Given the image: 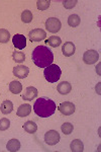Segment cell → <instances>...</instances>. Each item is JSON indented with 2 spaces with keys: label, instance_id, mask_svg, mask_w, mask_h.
Wrapping results in <instances>:
<instances>
[{
  "label": "cell",
  "instance_id": "cell-7",
  "mask_svg": "<svg viewBox=\"0 0 101 152\" xmlns=\"http://www.w3.org/2000/svg\"><path fill=\"white\" fill-rule=\"evenodd\" d=\"M47 38V33L41 28H36L29 31L28 39L31 42H41Z\"/></svg>",
  "mask_w": 101,
  "mask_h": 152
},
{
  "label": "cell",
  "instance_id": "cell-13",
  "mask_svg": "<svg viewBox=\"0 0 101 152\" xmlns=\"http://www.w3.org/2000/svg\"><path fill=\"white\" fill-rule=\"evenodd\" d=\"M57 90H58V92H60V94L63 95L68 94H70L71 90H72V85H71L68 81H62L58 84Z\"/></svg>",
  "mask_w": 101,
  "mask_h": 152
},
{
  "label": "cell",
  "instance_id": "cell-28",
  "mask_svg": "<svg viewBox=\"0 0 101 152\" xmlns=\"http://www.w3.org/2000/svg\"><path fill=\"white\" fill-rule=\"evenodd\" d=\"M78 3L77 0H64L63 1V5L65 8L67 9H72L73 7L76 6V4Z\"/></svg>",
  "mask_w": 101,
  "mask_h": 152
},
{
  "label": "cell",
  "instance_id": "cell-15",
  "mask_svg": "<svg viewBox=\"0 0 101 152\" xmlns=\"http://www.w3.org/2000/svg\"><path fill=\"white\" fill-rule=\"evenodd\" d=\"M70 149L72 152H83V150H84V144L79 139H75V140L71 142Z\"/></svg>",
  "mask_w": 101,
  "mask_h": 152
},
{
  "label": "cell",
  "instance_id": "cell-25",
  "mask_svg": "<svg viewBox=\"0 0 101 152\" xmlns=\"http://www.w3.org/2000/svg\"><path fill=\"white\" fill-rule=\"evenodd\" d=\"M50 0H39V1H36V6H38V9H39V10H46L50 7Z\"/></svg>",
  "mask_w": 101,
  "mask_h": 152
},
{
  "label": "cell",
  "instance_id": "cell-4",
  "mask_svg": "<svg viewBox=\"0 0 101 152\" xmlns=\"http://www.w3.org/2000/svg\"><path fill=\"white\" fill-rule=\"evenodd\" d=\"M46 28L47 31H49L50 33L56 34L62 28V23H61L60 19H58L57 18H50L47 19L46 21Z\"/></svg>",
  "mask_w": 101,
  "mask_h": 152
},
{
  "label": "cell",
  "instance_id": "cell-1",
  "mask_svg": "<svg viewBox=\"0 0 101 152\" xmlns=\"http://www.w3.org/2000/svg\"><path fill=\"white\" fill-rule=\"evenodd\" d=\"M33 63L39 68H46L54 61L53 52L46 46H38L31 54Z\"/></svg>",
  "mask_w": 101,
  "mask_h": 152
},
{
  "label": "cell",
  "instance_id": "cell-2",
  "mask_svg": "<svg viewBox=\"0 0 101 152\" xmlns=\"http://www.w3.org/2000/svg\"><path fill=\"white\" fill-rule=\"evenodd\" d=\"M56 104L48 97H39L33 104V111L41 118H49L56 112Z\"/></svg>",
  "mask_w": 101,
  "mask_h": 152
},
{
  "label": "cell",
  "instance_id": "cell-11",
  "mask_svg": "<svg viewBox=\"0 0 101 152\" xmlns=\"http://www.w3.org/2000/svg\"><path fill=\"white\" fill-rule=\"evenodd\" d=\"M38 89L33 86H28L25 88L23 94V99L24 100H33L38 96Z\"/></svg>",
  "mask_w": 101,
  "mask_h": 152
},
{
  "label": "cell",
  "instance_id": "cell-19",
  "mask_svg": "<svg viewBox=\"0 0 101 152\" xmlns=\"http://www.w3.org/2000/svg\"><path fill=\"white\" fill-rule=\"evenodd\" d=\"M23 129H24V131L28 132V133L33 134V133H36V130H38V125H36L33 121H28V122H25V123H24Z\"/></svg>",
  "mask_w": 101,
  "mask_h": 152
},
{
  "label": "cell",
  "instance_id": "cell-21",
  "mask_svg": "<svg viewBox=\"0 0 101 152\" xmlns=\"http://www.w3.org/2000/svg\"><path fill=\"white\" fill-rule=\"evenodd\" d=\"M10 39V34L5 28H0V43L6 44Z\"/></svg>",
  "mask_w": 101,
  "mask_h": 152
},
{
  "label": "cell",
  "instance_id": "cell-23",
  "mask_svg": "<svg viewBox=\"0 0 101 152\" xmlns=\"http://www.w3.org/2000/svg\"><path fill=\"white\" fill-rule=\"evenodd\" d=\"M12 59H13L14 62L16 63H23L25 60V55L23 52H13L12 54Z\"/></svg>",
  "mask_w": 101,
  "mask_h": 152
},
{
  "label": "cell",
  "instance_id": "cell-6",
  "mask_svg": "<svg viewBox=\"0 0 101 152\" xmlns=\"http://www.w3.org/2000/svg\"><path fill=\"white\" fill-rule=\"evenodd\" d=\"M45 141L47 144L49 145H56L60 142V134L58 133V131H55V130H50L48 131L45 135Z\"/></svg>",
  "mask_w": 101,
  "mask_h": 152
},
{
  "label": "cell",
  "instance_id": "cell-20",
  "mask_svg": "<svg viewBox=\"0 0 101 152\" xmlns=\"http://www.w3.org/2000/svg\"><path fill=\"white\" fill-rule=\"evenodd\" d=\"M46 43L49 44L51 47L57 48L62 44V40H61V38H59V37L53 36V37H51V38H49V40H47Z\"/></svg>",
  "mask_w": 101,
  "mask_h": 152
},
{
  "label": "cell",
  "instance_id": "cell-17",
  "mask_svg": "<svg viewBox=\"0 0 101 152\" xmlns=\"http://www.w3.org/2000/svg\"><path fill=\"white\" fill-rule=\"evenodd\" d=\"M0 110H1V113L3 115H8L13 111V104L10 102V100H4L1 104V107H0Z\"/></svg>",
  "mask_w": 101,
  "mask_h": 152
},
{
  "label": "cell",
  "instance_id": "cell-27",
  "mask_svg": "<svg viewBox=\"0 0 101 152\" xmlns=\"http://www.w3.org/2000/svg\"><path fill=\"white\" fill-rule=\"evenodd\" d=\"M10 127V121L7 118H3L0 120V131H5Z\"/></svg>",
  "mask_w": 101,
  "mask_h": 152
},
{
  "label": "cell",
  "instance_id": "cell-5",
  "mask_svg": "<svg viewBox=\"0 0 101 152\" xmlns=\"http://www.w3.org/2000/svg\"><path fill=\"white\" fill-rule=\"evenodd\" d=\"M59 111L62 115L64 116H71L75 113V104L73 102H61L60 105H59Z\"/></svg>",
  "mask_w": 101,
  "mask_h": 152
},
{
  "label": "cell",
  "instance_id": "cell-10",
  "mask_svg": "<svg viewBox=\"0 0 101 152\" xmlns=\"http://www.w3.org/2000/svg\"><path fill=\"white\" fill-rule=\"evenodd\" d=\"M28 73H29L28 67H26L24 65H18L13 68V75L16 76L19 79H24L25 77H28Z\"/></svg>",
  "mask_w": 101,
  "mask_h": 152
},
{
  "label": "cell",
  "instance_id": "cell-16",
  "mask_svg": "<svg viewBox=\"0 0 101 152\" xmlns=\"http://www.w3.org/2000/svg\"><path fill=\"white\" fill-rule=\"evenodd\" d=\"M20 142H19L17 139H11V140L8 141L6 145V149L10 152H17L20 149Z\"/></svg>",
  "mask_w": 101,
  "mask_h": 152
},
{
  "label": "cell",
  "instance_id": "cell-8",
  "mask_svg": "<svg viewBox=\"0 0 101 152\" xmlns=\"http://www.w3.org/2000/svg\"><path fill=\"white\" fill-rule=\"evenodd\" d=\"M98 59H99V54L95 50H88L83 55V61L88 65L94 64L98 61Z\"/></svg>",
  "mask_w": 101,
  "mask_h": 152
},
{
  "label": "cell",
  "instance_id": "cell-9",
  "mask_svg": "<svg viewBox=\"0 0 101 152\" xmlns=\"http://www.w3.org/2000/svg\"><path fill=\"white\" fill-rule=\"evenodd\" d=\"M12 44L16 49L18 50H23L26 47V38L23 35L20 34H16L15 36H13L12 38Z\"/></svg>",
  "mask_w": 101,
  "mask_h": 152
},
{
  "label": "cell",
  "instance_id": "cell-22",
  "mask_svg": "<svg viewBox=\"0 0 101 152\" xmlns=\"http://www.w3.org/2000/svg\"><path fill=\"white\" fill-rule=\"evenodd\" d=\"M80 21H81V19L77 14H72V15H70L68 18V24L70 26H72V28L78 26L79 24H80Z\"/></svg>",
  "mask_w": 101,
  "mask_h": 152
},
{
  "label": "cell",
  "instance_id": "cell-24",
  "mask_svg": "<svg viewBox=\"0 0 101 152\" xmlns=\"http://www.w3.org/2000/svg\"><path fill=\"white\" fill-rule=\"evenodd\" d=\"M21 20H23L24 23H29L33 20V12L29 10L23 11V13H21Z\"/></svg>",
  "mask_w": 101,
  "mask_h": 152
},
{
  "label": "cell",
  "instance_id": "cell-14",
  "mask_svg": "<svg viewBox=\"0 0 101 152\" xmlns=\"http://www.w3.org/2000/svg\"><path fill=\"white\" fill-rule=\"evenodd\" d=\"M31 113V104H21L20 107L17 109V112H16V115L20 118H23V117H28L29 114Z\"/></svg>",
  "mask_w": 101,
  "mask_h": 152
},
{
  "label": "cell",
  "instance_id": "cell-18",
  "mask_svg": "<svg viewBox=\"0 0 101 152\" xmlns=\"http://www.w3.org/2000/svg\"><path fill=\"white\" fill-rule=\"evenodd\" d=\"M9 90H10V92H12L13 94H20L21 90H23V85H21L20 82L14 80V81H11L10 84H9Z\"/></svg>",
  "mask_w": 101,
  "mask_h": 152
},
{
  "label": "cell",
  "instance_id": "cell-26",
  "mask_svg": "<svg viewBox=\"0 0 101 152\" xmlns=\"http://www.w3.org/2000/svg\"><path fill=\"white\" fill-rule=\"evenodd\" d=\"M73 129L74 127L71 123H64L62 127H61V130H62V132L65 135H70L73 132Z\"/></svg>",
  "mask_w": 101,
  "mask_h": 152
},
{
  "label": "cell",
  "instance_id": "cell-12",
  "mask_svg": "<svg viewBox=\"0 0 101 152\" xmlns=\"http://www.w3.org/2000/svg\"><path fill=\"white\" fill-rule=\"evenodd\" d=\"M75 51L76 47L72 42H66L62 47V52L64 56H66V57H71V56L75 54Z\"/></svg>",
  "mask_w": 101,
  "mask_h": 152
},
{
  "label": "cell",
  "instance_id": "cell-3",
  "mask_svg": "<svg viewBox=\"0 0 101 152\" xmlns=\"http://www.w3.org/2000/svg\"><path fill=\"white\" fill-rule=\"evenodd\" d=\"M44 75H45V78L49 82L55 83L61 78L62 70H61V68L57 64H51V65H49L48 67L45 68V70H44Z\"/></svg>",
  "mask_w": 101,
  "mask_h": 152
}]
</instances>
